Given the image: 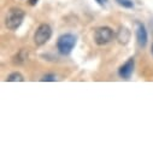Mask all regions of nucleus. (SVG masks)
Wrapping results in <instances>:
<instances>
[{"instance_id": "nucleus-3", "label": "nucleus", "mask_w": 153, "mask_h": 153, "mask_svg": "<svg viewBox=\"0 0 153 153\" xmlns=\"http://www.w3.org/2000/svg\"><path fill=\"white\" fill-rule=\"evenodd\" d=\"M114 39V31L108 27H99L94 31V41L97 45L102 46Z\"/></svg>"}, {"instance_id": "nucleus-7", "label": "nucleus", "mask_w": 153, "mask_h": 153, "mask_svg": "<svg viewBox=\"0 0 153 153\" xmlns=\"http://www.w3.org/2000/svg\"><path fill=\"white\" fill-rule=\"evenodd\" d=\"M117 39L120 41V44H128L129 39H130V31L126 28V27H121V29L118 30V34H117Z\"/></svg>"}, {"instance_id": "nucleus-8", "label": "nucleus", "mask_w": 153, "mask_h": 153, "mask_svg": "<svg viewBox=\"0 0 153 153\" xmlns=\"http://www.w3.org/2000/svg\"><path fill=\"white\" fill-rule=\"evenodd\" d=\"M9 82H22V81H24V77L19 74V72H12V74H10L9 75V77L6 79Z\"/></svg>"}, {"instance_id": "nucleus-11", "label": "nucleus", "mask_w": 153, "mask_h": 153, "mask_svg": "<svg viewBox=\"0 0 153 153\" xmlns=\"http://www.w3.org/2000/svg\"><path fill=\"white\" fill-rule=\"evenodd\" d=\"M37 1H39V0H29V5L34 6V5H36V4H37Z\"/></svg>"}, {"instance_id": "nucleus-5", "label": "nucleus", "mask_w": 153, "mask_h": 153, "mask_svg": "<svg viewBox=\"0 0 153 153\" xmlns=\"http://www.w3.org/2000/svg\"><path fill=\"white\" fill-rule=\"evenodd\" d=\"M134 71V58H129L120 69H118V75L120 77L124 80H129L130 76Z\"/></svg>"}, {"instance_id": "nucleus-1", "label": "nucleus", "mask_w": 153, "mask_h": 153, "mask_svg": "<svg viewBox=\"0 0 153 153\" xmlns=\"http://www.w3.org/2000/svg\"><path fill=\"white\" fill-rule=\"evenodd\" d=\"M24 11L22 9L18 7H12L7 11L6 15V19H5V24L7 27V29L10 30H16L17 28H19V25L22 24L23 19H24Z\"/></svg>"}, {"instance_id": "nucleus-10", "label": "nucleus", "mask_w": 153, "mask_h": 153, "mask_svg": "<svg viewBox=\"0 0 153 153\" xmlns=\"http://www.w3.org/2000/svg\"><path fill=\"white\" fill-rule=\"evenodd\" d=\"M57 79H56V75H53V74H48V75H45L44 77L41 79V81L42 82H48V81H51V82H54Z\"/></svg>"}, {"instance_id": "nucleus-6", "label": "nucleus", "mask_w": 153, "mask_h": 153, "mask_svg": "<svg viewBox=\"0 0 153 153\" xmlns=\"http://www.w3.org/2000/svg\"><path fill=\"white\" fill-rule=\"evenodd\" d=\"M136 40L137 44L141 47H145L147 45V40H148V35H147V30L145 29V27L141 23H137V29H136Z\"/></svg>"}, {"instance_id": "nucleus-2", "label": "nucleus", "mask_w": 153, "mask_h": 153, "mask_svg": "<svg viewBox=\"0 0 153 153\" xmlns=\"http://www.w3.org/2000/svg\"><path fill=\"white\" fill-rule=\"evenodd\" d=\"M76 45V36L72 34H64L59 36V39L57 41V48L60 54L68 56L71 53Z\"/></svg>"}, {"instance_id": "nucleus-13", "label": "nucleus", "mask_w": 153, "mask_h": 153, "mask_svg": "<svg viewBox=\"0 0 153 153\" xmlns=\"http://www.w3.org/2000/svg\"><path fill=\"white\" fill-rule=\"evenodd\" d=\"M151 52H152V54H153V45H152V50H151Z\"/></svg>"}, {"instance_id": "nucleus-9", "label": "nucleus", "mask_w": 153, "mask_h": 153, "mask_svg": "<svg viewBox=\"0 0 153 153\" xmlns=\"http://www.w3.org/2000/svg\"><path fill=\"white\" fill-rule=\"evenodd\" d=\"M116 3L126 9H133L134 7V3L131 0H116Z\"/></svg>"}, {"instance_id": "nucleus-12", "label": "nucleus", "mask_w": 153, "mask_h": 153, "mask_svg": "<svg viewBox=\"0 0 153 153\" xmlns=\"http://www.w3.org/2000/svg\"><path fill=\"white\" fill-rule=\"evenodd\" d=\"M95 1H97L100 6H102V5H104V1H102V0H95Z\"/></svg>"}, {"instance_id": "nucleus-4", "label": "nucleus", "mask_w": 153, "mask_h": 153, "mask_svg": "<svg viewBox=\"0 0 153 153\" xmlns=\"http://www.w3.org/2000/svg\"><path fill=\"white\" fill-rule=\"evenodd\" d=\"M52 36V29L48 24H41L34 34V42L36 46L45 45Z\"/></svg>"}]
</instances>
